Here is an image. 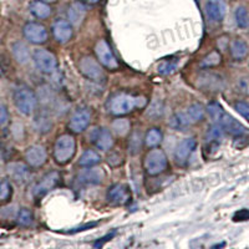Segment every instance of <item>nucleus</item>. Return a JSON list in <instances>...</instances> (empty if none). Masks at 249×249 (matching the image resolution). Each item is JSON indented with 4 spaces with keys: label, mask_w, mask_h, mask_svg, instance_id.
I'll return each instance as SVG.
<instances>
[{
    "label": "nucleus",
    "mask_w": 249,
    "mask_h": 249,
    "mask_svg": "<svg viewBox=\"0 0 249 249\" xmlns=\"http://www.w3.org/2000/svg\"><path fill=\"white\" fill-rule=\"evenodd\" d=\"M141 100L143 99L131 96L127 93H119V95H115L110 100L108 108H110L111 113L121 116V115H126V113L131 112L137 106H141Z\"/></svg>",
    "instance_id": "nucleus-1"
},
{
    "label": "nucleus",
    "mask_w": 249,
    "mask_h": 249,
    "mask_svg": "<svg viewBox=\"0 0 249 249\" xmlns=\"http://www.w3.org/2000/svg\"><path fill=\"white\" fill-rule=\"evenodd\" d=\"M76 150V142L75 139L70 135H62L57 139L54 148V157L57 163L64 164L71 160L75 155Z\"/></svg>",
    "instance_id": "nucleus-2"
},
{
    "label": "nucleus",
    "mask_w": 249,
    "mask_h": 249,
    "mask_svg": "<svg viewBox=\"0 0 249 249\" xmlns=\"http://www.w3.org/2000/svg\"><path fill=\"white\" fill-rule=\"evenodd\" d=\"M14 101L18 110L23 115H30L36 107V96L26 86H20L14 92Z\"/></svg>",
    "instance_id": "nucleus-3"
},
{
    "label": "nucleus",
    "mask_w": 249,
    "mask_h": 249,
    "mask_svg": "<svg viewBox=\"0 0 249 249\" xmlns=\"http://www.w3.org/2000/svg\"><path fill=\"white\" fill-rule=\"evenodd\" d=\"M167 157L162 150H152L144 159V170L150 176H157L167 168Z\"/></svg>",
    "instance_id": "nucleus-4"
},
{
    "label": "nucleus",
    "mask_w": 249,
    "mask_h": 249,
    "mask_svg": "<svg viewBox=\"0 0 249 249\" xmlns=\"http://www.w3.org/2000/svg\"><path fill=\"white\" fill-rule=\"evenodd\" d=\"M35 65L44 74H53L57 68V60L53 53L45 49H37L33 55Z\"/></svg>",
    "instance_id": "nucleus-5"
},
{
    "label": "nucleus",
    "mask_w": 249,
    "mask_h": 249,
    "mask_svg": "<svg viewBox=\"0 0 249 249\" xmlns=\"http://www.w3.org/2000/svg\"><path fill=\"white\" fill-rule=\"evenodd\" d=\"M79 68L80 71H81V74L85 75L88 79L92 80V81L101 82L105 79V74H104V71H102V68L93 57H82V59L80 60Z\"/></svg>",
    "instance_id": "nucleus-6"
},
{
    "label": "nucleus",
    "mask_w": 249,
    "mask_h": 249,
    "mask_svg": "<svg viewBox=\"0 0 249 249\" xmlns=\"http://www.w3.org/2000/svg\"><path fill=\"white\" fill-rule=\"evenodd\" d=\"M95 51H96L97 59L101 62L102 65L106 66L108 69H117L119 68V62H117L116 57L112 54L111 48L105 40H100L99 43L95 46Z\"/></svg>",
    "instance_id": "nucleus-7"
},
{
    "label": "nucleus",
    "mask_w": 249,
    "mask_h": 249,
    "mask_svg": "<svg viewBox=\"0 0 249 249\" xmlns=\"http://www.w3.org/2000/svg\"><path fill=\"white\" fill-rule=\"evenodd\" d=\"M60 179V175L57 172H50L46 176H44L41 181L34 187V197L35 198H41L45 195H48L51 190H54L55 186L57 184Z\"/></svg>",
    "instance_id": "nucleus-8"
},
{
    "label": "nucleus",
    "mask_w": 249,
    "mask_h": 249,
    "mask_svg": "<svg viewBox=\"0 0 249 249\" xmlns=\"http://www.w3.org/2000/svg\"><path fill=\"white\" fill-rule=\"evenodd\" d=\"M24 35L33 44H43L48 40L45 26L37 23H28L24 26Z\"/></svg>",
    "instance_id": "nucleus-9"
},
{
    "label": "nucleus",
    "mask_w": 249,
    "mask_h": 249,
    "mask_svg": "<svg viewBox=\"0 0 249 249\" xmlns=\"http://www.w3.org/2000/svg\"><path fill=\"white\" fill-rule=\"evenodd\" d=\"M227 13V5L224 0H207L206 14L213 23H221Z\"/></svg>",
    "instance_id": "nucleus-10"
},
{
    "label": "nucleus",
    "mask_w": 249,
    "mask_h": 249,
    "mask_svg": "<svg viewBox=\"0 0 249 249\" xmlns=\"http://www.w3.org/2000/svg\"><path fill=\"white\" fill-rule=\"evenodd\" d=\"M46 159H48L46 150L43 146H39V144L31 146L25 152V160L31 167H40V166H43L46 162Z\"/></svg>",
    "instance_id": "nucleus-11"
},
{
    "label": "nucleus",
    "mask_w": 249,
    "mask_h": 249,
    "mask_svg": "<svg viewBox=\"0 0 249 249\" xmlns=\"http://www.w3.org/2000/svg\"><path fill=\"white\" fill-rule=\"evenodd\" d=\"M107 199L111 203L124 204L131 199V192L127 186L117 183L112 186L107 192Z\"/></svg>",
    "instance_id": "nucleus-12"
},
{
    "label": "nucleus",
    "mask_w": 249,
    "mask_h": 249,
    "mask_svg": "<svg viewBox=\"0 0 249 249\" xmlns=\"http://www.w3.org/2000/svg\"><path fill=\"white\" fill-rule=\"evenodd\" d=\"M90 120H91V113L90 111L86 110V108H79L76 112L72 115L70 120V128L74 132H82L84 130H86L90 124Z\"/></svg>",
    "instance_id": "nucleus-13"
},
{
    "label": "nucleus",
    "mask_w": 249,
    "mask_h": 249,
    "mask_svg": "<svg viewBox=\"0 0 249 249\" xmlns=\"http://www.w3.org/2000/svg\"><path fill=\"white\" fill-rule=\"evenodd\" d=\"M217 124H221L224 131H227V132L233 135V136H242V135L246 133V127H244L243 124L241 122H238L234 117H232L227 112L222 115L221 120Z\"/></svg>",
    "instance_id": "nucleus-14"
},
{
    "label": "nucleus",
    "mask_w": 249,
    "mask_h": 249,
    "mask_svg": "<svg viewBox=\"0 0 249 249\" xmlns=\"http://www.w3.org/2000/svg\"><path fill=\"white\" fill-rule=\"evenodd\" d=\"M196 140L193 137L190 139H186L181 142V143L177 146L175 152V159L178 164H184L187 162V160L190 159L191 153L193 152V150L196 148Z\"/></svg>",
    "instance_id": "nucleus-15"
},
{
    "label": "nucleus",
    "mask_w": 249,
    "mask_h": 249,
    "mask_svg": "<svg viewBox=\"0 0 249 249\" xmlns=\"http://www.w3.org/2000/svg\"><path fill=\"white\" fill-rule=\"evenodd\" d=\"M53 33L59 43H66L72 36V25L66 20H56L53 25Z\"/></svg>",
    "instance_id": "nucleus-16"
},
{
    "label": "nucleus",
    "mask_w": 249,
    "mask_h": 249,
    "mask_svg": "<svg viewBox=\"0 0 249 249\" xmlns=\"http://www.w3.org/2000/svg\"><path fill=\"white\" fill-rule=\"evenodd\" d=\"M91 141L96 144L100 150H110L112 147V135L106 128H96L91 135Z\"/></svg>",
    "instance_id": "nucleus-17"
},
{
    "label": "nucleus",
    "mask_w": 249,
    "mask_h": 249,
    "mask_svg": "<svg viewBox=\"0 0 249 249\" xmlns=\"http://www.w3.org/2000/svg\"><path fill=\"white\" fill-rule=\"evenodd\" d=\"M8 172L10 177L19 184L26 183L30 177L28 167L23 163H10L8 166Z\"/></svg>",
    "instance_id": "nucleus-18"
},
{
    "label": "nucleus",
    "mask_w": 249,
    "mask_h": 249,
    "mask_svg": "<svg viewBox=\"0 0 249 249\" xmlns=\"http://www.w3.org/2000/svg\"><path fill=\"white\" fill-rule=\"evenodd\" d=\"M86 15V8L85 5L80 1H75L70 5L68 12V17H69V21H70L71 25L74 26H79L80 24L82 23V20L85 18Z\"/></svg>",
    "instance_id": "nucleus-19"
},
{
    "label": "nucleus",
    "mask_w": 249,
    "mask_h": 249,
    "mask_svg": "<svg viewBox=\"0 0 249 249\" xmlns=\"http://www.w3.org/2000/svg\"><path fill=\"white\" fill-rule=\"evenodd\" d=\"M104 179V172L100 168L86 170L79 175V181L85 184H99Z\"/></svg>",
    "instance_id": "nucleus-20"
},
{
    "label": "nucleus",
    "mask_w": 249,
    "mask_h": 249,
    "mask_svg": "<svg viewBox=\"0 0 249 249\" xmlns=\"http://www.w3.org/2000/svg\"><path fill=\"white\" fill-rule=\"evenodd\" d=\"M199 88L208 89V90H219L223 86L222 79L215 74H203L198 79Z\"/></svg>",
    "instance_id": "nucleus-21"
},
{
    "label": "nucleus",
    "mask_w": 249,
    "mask_h": 249,
    "mask_svg": "<svg viewBox=\"0 0 249 249\" xmlns=\"http://www.w3.org/2000/svg\"><path fill=\"white\" fill-rule=\"evenodd\" d=\"M30 13L34 15V17L39 18V19H46V18L50 17L51 9L50 6L46 4V1L36 0V1H33V3L30 4Z\"/></svg>",
    "instance_id": "nucleus-22"
},
{
    "label": "nucleus",
    "mask_w": 249,
    "mask_h": 249,
    "mask_svg": "<svg viewBox=\"0 0 249 249\" xmlns=\"http://www.w3.org/2000/svg\"><path fill=\"white\" fill-rule=\"evenodd\" d=\"M170 124L172 126L173 128H175V130L184 131L190 127L191 119H190V116H188V113L177 112V113H175L172 117H171Z\"/></svg>",
    "instance_id": "nucleus-23"
},
{
    "label": "nucleus",
    "mask_w": 249,
    "mask_h": 249,
    "mask_svg": "<svg viewBox=\"0 0 249 249\" xmlns=\"http://www.w3.org/2000/svg\"><path fill=\"white\" fill-rule=\"evenodd\" d=\"M13 55L19 64H26L30 60V51H29L28 46L20 41L13 45Z\"/></svg>",
    "instance_id": "nucleus-24"
},
{
    "label": "nucleus",
    "mask_w": 249,
    "mask_h": 249,
    "mask_svg": "<svg viewBox=\"0 0 249 249\" xmlns=\"http://www.w3.org/2000/svg\"><path fill=\"white\" fill-rule=\"evenodd\" d=\"M100 161H101V157H100L99 153L92 150H88L80 157L79 164L81 167H93L97 163H100Z\"/></svg>",
    "instance_id": "nucleus-25"
},
{
    "label": "nucleus",
    "mask_w": 249,
    "mask_h": 249,
    "mask_svg": "<svg viewBox=\"0 0 249 249\" xmlns=\"http://www.w3.org/2000/svg\"><path fill=\"white\" fill-rule=\"evenodd\" d=\"M231 54H232V56L235 60L244 59L247 56V54H248V45L246 44V41L242 39L234 40L231 44Z\"/></svg>",
    "instance_id": "nucleus-26"
},
{
    "label": "nucleus",
    "mask_w": 249,
    "mask_h": 249,
    "mask_svg": "<svg viewBox=\"0 0 249 249\" xmlns=\"http://www.w3.org/2000/svg\"><path fill=\"white\" fill-rule=\"evenodd\" d=\"M223 137V128L219 124H215L208 128L206 133V141L208 143H218Z\"/></svg>",
    "instance_id": "nucleus-27"
},
{
    "label": "nucleus",
    "mask_w": 249,
    "mask_h": 249,
    "mask_svg": "<svg viewBox=\"0 0 249 249\" xmlns=\"http://www.w3.org/2000/svg\"><path fill=\"white\" fill-rule=\"evenodd\" d=\"M35 126H36V130L39 131V132H48V131H50L51 126H53V122H51L50 117L48 116V115H45V113H40V115H37L36 119H35Z\"/></svg>",
    "instance_id": "nucleus-28"
},
{
    "label": "nucleus",
    "mask_w": 249,
    "mask_h": 249,
    "mask_svg": "<svg viewBox=\"0 0 249 249\" xmlns=\"http://www.w3.org/2000/svg\"><path fill=\"white\" fill-rule=\"evenodd\" d=\"M144 141H146V144L148 147H156L157 144L161 143L162 133L157 128H151L147 135H146V137H144Z\"/></svg>",
    "instance_id": "nucleus-29"
},
{
    "label": "nucleus",
    "mask_w": 249,
    "mask_h": 249,
    "mask_svg": "<svg viewBox=\"0 0 249 249\" xmlns=\"http://www.w3.org/2000/svg\"><path fill=\"white\" fill-rule=\"evenodd\" d=\"M235 21H237V25L242 29H246L249 26V14L244 6H239L235 10Z\"/></svg>",
    "instance_id": "nucleus-30"
},
{
    "label": "nucleus",
    "mask_w": 249,
    "mask_h": 249,
    "mask_svg": "<svg viewBox=\"0 0 249 249\" xmlns=\"http://www.w3.org/2000/svg\"><path fill=\"white\" fill-rule=\"evenodd\" d=\"M112 130L119 136H124L130 130V122L124 119H117L112 122Z\"/></svg>",
    "instance_id": "nucleus-31"
},
{
    "label": "nucleus",
    "mask_w": 249,
    "mask_h": 249,
    "mask_svg": "<svg viewBox=\"0 0 249 249\" xmlns=\"http://www.w3.org/2000/svg\"><path fill=\"white\" fill-rule=\"evenodd\" d=\"M188 116H190L191 121L193 122L201 121L204 116V107L202 105H199V104H193L188 108Z\"/></svg>",
    "instance_id": "nucleus-32"
},
{
    "label": "nucleus",
    "mask_w": 249,
    "mask_h": 249,
    "mask_svg": "<svg viewBox=\"0 0 249 249\" xmlns=\"http://www.w3.org/2000/svg\"><path fill=\"white\" fill-rule=\"evenodd\" d=\"M221 62V55L218 51H212L210 54L207 55L201 62L202 68H213V66L218 65Z\"/></svg>",
    "instance_id": "nucleus-33"
},
{
    "label": "nucleus",
    "mask_w": 249,
    "mask_h": 249,
    "mask_svg": "<svg viewBox=\"0 0 249 249\" xmlns=\"http://www.w3.org/2000/svg\"><path fill=\"white\" fill-rule=\"evenodd\" d=\"M207 112L210 113V116L212 117L213 121L218 122L219 120H221V117H222V115L224 113V111L219 104H217V102H211L210 105L207 106Z\"/></svg>",
    "instance_id": "nucleus-34"
},
{
    "label": "nucleus",
    "mask_w": 249,
    "mask_h": 249,
    "mask_svg": "<svg viewBox=\"0 0 249 249\" xmlns=\"http://www.w3.org/2000/svg\"><path fill=\"white\" fill-rule=\"evenodd\" d=\"M18 223L23 227H28L33 223V214H31L30 211L28 208H23L20 210L18 213Z\"/></svg>",
    "instance_id": "nucleus-35"
},
{
    "label": "nucleus",
    "mask_w": 249,
    "mask_h": 249,
    "mask_svg": "<svg viewBox=\"0 0 249 249\" xmlns=\"http://www.w3.org/2000/svg\"><path fill=\"white\" fill-rule=\"evenodd\" d=\"M12 197V184L8 179L0 182V202H6Z\"/></svg>",
    "instance_id": "nucleus-36"
},
{
    "label": "nucleus",
    "mask_w": 249,
    "mask_h": 249,
    "mask_svg": "<svg viewBox=\"0 0 249 249\" xmlns=\"http://www.w3.org/2000/svg\"><path fill=\"white\" fill-rule=\"evenodd\" d=\"M141 144H142V140L141 137H140L139 133H135L132 137V141H131L130 143V151L131 153H137L140 151V148H141Z\"/></svg>",
    "instance_id": "nucleus-37"
},
{
    "label": "nucleus",
    "mask_w": 249,
    "mask_h": 249,
    "mask_svg": "<svg viewBox=\"0 0 249 249\" xmlns=\"http://www.w3.org/2000/svg\"><path fill=\"white\" fill-rule=\"evenodd\" d=\"M176 66L177 65H176L175 62H172V61L163 62V64H162V65L159 68L160 74H162V75L171 74V72H173V71L176 70Z\"/></svg>",
    "instance_id": "nucleus-38"
},
{
    "label": "nucleus",
    "mask_w": 249,
    "mask_h": 249,
    "mask_svg": "<svg viewBox=\"0 0 249 249\" xmlns=\"http://www.w3.org/2000/svg\"><path fill=\"white\" fill-rule=\"evenodd\" d=\"M235 110H237V112H239L243 117H246V119L249 120V104H247V102H237L234 105Z\"/></svg>",
    "instance_id": "nucleus-39"
},
{
    "label": "nucleus",
    "mask_w": 249,
    "mask_h": 249,
    "mask_svg": "<svg viewBox=\"0 0 249 249\" xmlns=\"http://www.w3.org/2000/svg\"><path fill=\"white\" fill-rule=\"evenodd\" d=\"M238 90L244 95H249V79L248 77H242L238 81Z\"/></svg>",
    "instance_id": "nucleus-40"
},
{
    "label": "nucleus",
    "mask_w": 249,
    "mask_h": 249,
    "mask_svg": "<svg viewBox=\"0 0 249 249\" xmlns=\"http://www.w3.org/2000/svg\"><path fill=\"white\" fill-rule=\"evenodd\" d=\"M249 219V210H239L234 213L233 215V221L241 222V221H248Z\"/></svg>",
    "instance_id": "nucleus-41"
},
{
    "label": "nucleus",
    "mask_w": 249,
    "mask_h": 249,
    "mask_svg": "<svg viewBox=\"0 0 249 249\" xmlns=\"http://www.w3.org/2000/svg\"><path fill=\"white\" fill-rule=\"evenodd\" d=\"M9 121V112L4 105H0V126L8 124Z\"/></svg>",
    "instance_id": "nucleus-42"
},
{
    "label": "nucleus",
    "mask_w": 249,
    "mask_h": 249,
    "mask_svg": "<svg viewBox=\"0 0 249 249\" xmlns=\"http://www.w3.org/2000/svg\"><path fill=\"white\" fill-rule=\"evenodd\" d=\"M86 1H89V3H91V4H95V3H97V1H100V0H86Z\"/></svg>",
    "instance_id": "nucleus-43"
},
{
    "label": "nucleus",
    "mask_w": 249,
    "mask_h": 249,
    "mask_svg": "<svg viewBox=\"0 0 249 249\" xmlns=\"http://www.w3.org/2000/svg\"><path fill=\"white\" fill-rule=\"evenodd\" d=\"M43 1H46V3H54L56 0H43Z\"/></svg>",
    "instance_id": "nucleus-44"
},
{
    "label": "nucleus",
    "mask_w": 249,
    "mask_h": 249,
    "mask_svg": "<svg viewBox=\"0 0 249 249\" xmlns=\"http://www.w3.org/2000/svg\"><path fill=\"white\" fill-rule=\"evenodd\" d=\"M0 76H3V68L0 65Z\"/></svg>",
    "instance_id": "nucleus-45"
}]
</instances>
